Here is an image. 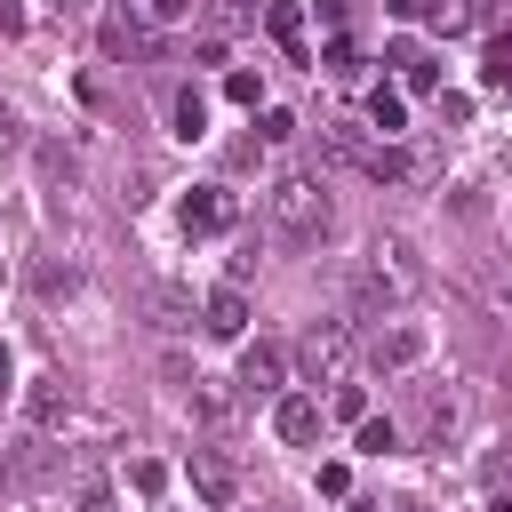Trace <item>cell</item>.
<instances>
[{
  "label": "cell",
  "instance_id": "cell-1",
  "mask_svg": "<svg viewBox=\"0 0 512 512\" xmlns=\"http://www.w3.org/2000/svg\"><path fill=\"white\" fill-rule=\"evenodd\" d=\"M416 288H424V264H416V248H408V240H376V248L352 264V304H360L368 320L400 312Z\"/></svg>",
  "mask_w": 512,
  "mask_h": 512
},
{
  "label": "cell",
  "instance_id": "cell-20",
  "mask_svg": "<svg viewBox=\"0 0 512 512\" xmlns=\"http://www.w3.org/2000/svg\"><path fill=\"white\" fill-rule=\"evenodd\" d=\"M360 176H376V184H400V176H408V152H400V144H376Z\"/></svg>",
  "mask_w": 512,
  "mask_h": 512
},
{
  "label": "cell",
  "instance_id": "cell-4",
  "mask_svg": "<svg viewBox=\"0 0 512 512\" xmlns=\"http://www.w3.org/2000/svg\"><path fill=\"white\" fill-rule=\"evenodd\" d=\"M280 384H288V344L256 336V344L240 352V392H248V400H272Z\"/></svg>",
  "mask_w": 512,
  "mask_h": 512
},
{
  "label": "cell",
  "instance_id": "cell-5",
  "mask_svg": "<svg viewBox=\"0 0 512 512\" xmlns=\"http://www.w3.org/2000/svg\"><path fill=\"white\" fill-rule=\"evenodd\" d=\"M416 360H424V328L400 320V328H376V336H368V368H376V376H400V368H416Z\"/></svg>",
  "mask_w": 512,
  "mask_h": 512
},
{
  "label": "cell",
  "instance_id": "cell-23",
  "mask_svg": "<svg viewBox=\"0 0 512 512\" xmlns=\"http://www.w3.org/2000/svg\"><path fill=\"white\" fill-rule=\"evenodd\" d=\"M224 96H232V104H248V112H256V104H264V80H256V72H224Z\"/></svg>",
  "mask_w": 512,
  "mask_h": 512
},
{
  "label": "cell",
  "instance_id": "cell-36",
  "mask_svg": "<svg viewBox=\"0 0 512 512\" xmlns=\"http://www.w3.org/2000/svg\"><path fill=\"white\" fill-rule=\"evenodd\" d=\"M256 512H264V504H256Z\"/></svg>",
  "mask_w": 512,
  "mask_h": 512
},
{
  "label": "cell",
  "instance_id": "cell-30",
  "mask_svg": "<svg viewBox=\"0 0 512 512\" xmlns=\"http://www.w3.org/2000/svg\"><path fill=\"white\" fill-rule=\"evenodd\" d=\"M0 32H24V8L16 0H0Z\"/></svg>",
  "mask_w": 512,
  "mask_h": 512
},
{
  "label": "cell",
  "instance_id": "cell-14",
  "mask_svg": "<svg viewBox=\"0 0 512 512\" xmlns=\"http://www.w3.org/2000/svg\"><path fill=\"white\" fill-rule=\"evenodd\" d=\"M168 120H176V136H184V144H200V136H208V96H200V88H176Z\"/></svg>",
  "mask_w": 512,
  "mask_h": 512
},
{
  "label": "cell",
  "instance_id": "cell-19",
  "mask_svg": "<svg viewBox=\"0 0 512 512\" xmlns=\"http://www.w3.org/2000/svg\"><path fill=\"white\" fill-rule=\"evenodd\" d=\"M424 24L432 32H472V0H424Z\"/></svg>",
  "mask_w": 512,
  "mask_h": 512
},
{
  "label": "cell",
  "instance_id": "cell-12",
  "mask_svg": "<svg viewBox=\"0 0 512 512\" xmlns=\"http://www.w3.org/2000/svg\"><path fill=\"white\" fill-rule=\"evenodd\" d=\"M24 416H32V432H56V424L72 416V384H64V376H40V384L24 392Z\"/></svg>",
  "mask_w": 512,
  "mask_h": 512
},
{
  "label": "cell",
  "instance_id": "cell-3",
  "mask_svg": "<svg viewBox=\"0 0 512 512\" xmlns=\"http://www.w3.org/2000/svg\"><path fill=\"white\" fill-rule=\"evenodd\" d=\"M344 360H352V320H312L296 344V368L312 384H344Z\"/></svg>",
  "mask_w": 512,
  "mask_h": 512
},
{
  "label": "cell",
  "instance_id": "cell-21",
  "mask_svg": "<svg viewBox=\"0 0 512 512\" xmlns=\"http://www.w3.org/2000/svg\"><path fill=\"white\" fill-rule=\"evenodd\" d=\"M320 72H336V80H352V72H360V48H352V40L336 32V40L320 48Z\"/></svg>",
  "mask_w": 512,
  "mask_h": 512
},
{
  "label": "cell",
  "instance_id": "cell-29",
  "mask_svg": "<svg viewBox=\"0 0 512 512\" xmlns=\"http://www.w3.org/2000/svg\"><path fill=\"white\" fill-rule=\"evenodd\" d=\"M80 512H112V488H80Z\"/></svg>",
  "mask_w": 512,
  "mask_h": 512
},
{
  "label": "cell",
  "instance_id": "cell-13",
  "mask_svg": "<svg viewBox=\"0 0 512 512\" xmlns=\"http://www.w3.org/2000/svg\"><path fill=\"white\" fill-rule=\"evenodd\" d=\"M448 424H456V400L440 384H416V440H448Z\"/></svg>",
  "mask_w": 512,
  "mask_h": 512
},
{
  "label": "cell",
  "instance_id": "cell-22",
  "mask_svg": "<svg viewBox=\"0 0 512 512\" xmlns=\"http://www.w3.org/2000/svg\"><path fill=\"white\" fill-rule=\"evenodd\" d=\"M480 72H488V88H512V32H504V40H488Z\"/></svg>",
  "mask_w": 512,
  "mask_h": 512
},
{
  "label": "cell",
  "instance_id": "cell-24",
  "mask_svg": "<svg viewBox=\"0 0 512 512\" xmlns=\"http://www.w3.org/2000/svg\"><path fill=\"white\" fill-rule=\"evenodd\" d=\"M152 312H160V328H192V304H184L176 288H160V296H152Z\"/></svg>",
  "mask_w": 512,
  "mask_h": 512
},
{
  "label": "cell",
  "instance_id": "cell-7",
  "mask_svg": "<svg viewBox=\"0 0 512 512\" xmlns=\"http://www.w3.org/2000/svg\"><path fill=\"white\" fill-rule=\"evenodd\" d=\"M320 416H328V408H320L312 392H280V408H272V432H280L288 448H312V440H320Z\"/></svg>",
  "mask_w": 512,
  "mask_h": 512
},
{
  "label": "cell",
  "instance_id": "cell-11",
  "mask_svg": "<svg viewBox=\"0 0 512 512\" xmlns=\"http://www.w3.org/2000/svg\"><path fill=\"white\" fill-rule=\"evenodd\" d=\"M192 496H200V504H232V496H240V472H232V456H216V448H192Z\"/></svg>",
  "mask_w": 512,
  "mask_h": 512
},
{
  "label": "cell",
  "instance_id": "cell-15",
  "mask_svg": "<svg viewBox=\"0 0 512 512\" xmlns=\"http://www.w3.org/2000/svg\"><path fill=\"white\" fill-rule=\"evenodd\" d=\"M320 136H328V152H336V160H352V168H368V152H376V144H368V128H360V120H328V128H320Z\"/></svg>",
  "mask_w": 512,
  "mask_h": 512
},
{
  "label": "cell",
  "instance_id": "cell-34",
  "mask_svg": "<svg viewBox=\"0 0 512 512\" xmlns=\"http://www.w3.org/2000/svg\"><path fill=\"white\" fill-rule=\"evenodd\" d=\"M392 512H432V504H392Z\"/></svg>",
  "mask_w": 512,
  "mask_h": 512
},
{
  "label": "cell",
  "instance_id": "cell-25",
  "mask_svg": "<svg viewBox=\"0 0 512 512\" xmlns=\"http://www.w3.org/2000/svg\"><path fill=\"white\" fill-rule=\"evenodd\" d=\"M328 416H344V424H360V416H368V392H360V384H336V400H328Z\"/></svg>",
  "mask_w": 512,
  "mask_h": 512
},
{
  "label": "cell",
  "instance_id": "cell-26",
  "mask_svg": "<svg viewBox=\"0 0 512 512\" xmlns=\"http://www.w3.org/2000/svg\"><path fill=\"white\" fill-rule=\"evenodd\" d=\"M256 136H264V144H288V136H296V120H288V112H264V120H256Z\"/></svg>",
  "mask_w": 512,
  "mask_h": 512
},
{
  "label": "cell",
  "instance_id": "cell-31",
  "mask_svg": "<svg viewBox=\"0 0 512 512\" xmlns=\"http://www.w3.org/2000/svg\"><path fill=\"white\" fill-rule=\"evenodd\" d=\"M24 136H16V112H0V152H16Z\"/></svg>",
  "mask_w": 512,
  "mask_h": 512
},
{
  "label": "cell",
  "instance_id": "cell-27",
  "mask_svg": "<svg viewBox=\"0 0 512 512\" xmlns=\"http://www.w3.org/2000/svg\"><path fill=\"white\" fill-rule=\"evenodd\" d=\"M440 120L456 128V120H472V96H456V88H440Z\"/></svg>",
  "mask_w": 512,
  "mask_h": 512
},
{
  "label": "cell",
  "instance_id": "cell-6",
  "mask_svg": "<svg viewBox=\"0 0 512 512\" xmlns=\"http://www.w3.org/2000/svg\"><path fill=\"white\" fill-rule=\"evenodd\" d=\"M176 224L184 232H232V192L224 184H192L184 208H176Z\"/></svg>",
  "mask_w": 512,
  "mask_h": 512
},
{
  "label": "cell",
  "instance_id": "cell-33",
  "mask_svg": "<svg viewBox=\"0 0 512 512\" xmlns=\"http://www.w3.org/2000/svg\"><path fill=\"white\" fill-rule=\"evenodd\" d=\"M384 8H392V16H424V0H384Z\"/></svg>",
  "mask_w": 512,
  "mask_h": 512
},
{
  "label": "cell",
  "instance_id": "cell-16",
  "mask_svg": "<svg viewBox=\"0 0 512 512\" xmlns=\"http://www.w3.org/2000/svg\"><path fill=\"white\" fill-rule=\"evenodd\" d=\"M368 128H376L384 144L408 128V104H400V88H376V96H368Z\"/></svg>",
  "mask_w": 512,
  "mask_h": 512
},
{
  "label": "cell",
  "instance_id": "cell-8",
  "mask_svg": "<svg viewBox=\"0 0 512 512\" xmlns=\"http://www.w3.org/2000/svg\"><path fill=\"white\" fill-rule=\"evenodd\" d=\"M264 32H272V48H280L288 64H312V32H304V8H296V0H272V8H264Z\"/></svg>",
  "mask_w": 512,
  "mask_h": 512
},
{
  "label": "cell",
  "instance_id": "cell-35",
  "mask_svg": "<svg viewBox=\"0 0 512 512\" xmlns=\"http://www.w3.org/2000/svg\"><path fill=\"white\" fill-rule=\"evenodd\" d=\"M56 8H88V0H56Z\"/></svg>",
  "mask_w": 512,
  "mask_h": 512
},
{
  "label": "cell",
  "instance_id": "cell-2",
  "mask_svg": "<svg viewBox=\"0 0 512 512\" xmlns=\"http://www.w3.org/2000/svg\"><path fill=\"white\" fill-rule=\"evenodd\" d=\"M264 224H272V240L280 248H312L320 232H328V192H320V176H272V192H264Z\"/></svg>",
  "mask_w": 512,
  "mask_h": 512
},
{
  "label": "cell",
  "instance_id": "cell-28",
  "mask_svg": "<svg viewBox=\"0 0 512 512\" xmlns=\"http://www.w3.org/2000/svg\"><path fill=\"white\" fill-rule=\"evenodd\" d=\"M216 24H224V32H240V24H248V0H216Z\"/></svg>",
  "mask_w": 512,
  "mask_h": 512
},
{
  "label": "cell",
  "instance_id": "cell-18",
  "mask_svg": "<svg viewBox=\"0 0 512 512\" xmlns=\"http://www.w3.org/2000/svg\"><path fill=\"white\" fill-rule=\"evenodd\" d=\"M400 448V424L392 416H360V456H392Z\"/></svg>",
  "mask_w": 512,
  "mask_h": 512
},
{
  "label": "cell",
  "instance_id": "cell-32",
  "mask_svg": "<svg viewBox=\"0 0 512 512\" xmlns=\"http://www.w3.org/2000/svg\"><path fill=\"white\" fill-rule=\"evenodd\" d=\"M8 384H16V352L0 344V392H8Z\"/></svg>",
  "mask_w": 512,
  "mask_h": 512
},
{
  "label": "cell",
  "instance_id": "cell-10",
  "mask_svg": "<svg viewBox=\"0 0 512 512\" xmlns=\"http://www.w3.org/2000/svg\"><path fill=\"white\" fill-rule=\"evenodd\" d=\"M200 328H208V336H224V344H240V328H248V296H240V280L208 288V304H200Z\"/></svg>",
  "mask_w": 512,
  "mask_h": 512
},
{
  "label": "cell",
  "instance_id": "cell-17",
  "mask_svg": "<svg viewBox=\"0 0 512 512\" xmlns=\"http://www.w3.org/2000/svg\"><path fill=\"white\" fill-rule=\"evenodd\" d=\"M128 8H136V24H144V32H168V24H184V16H192V0H128Z\"/></svg>",
  "mask_w": 512,
  "mask_h": 512
},
{
  "label": "cell",
  "instance_id": "cell-9",
  "mask_svg": "<svg viewBox=\"0 0 512 512\" xmlns=\"http://www.w3.org/2000/svg\"><path fill=\"white\" fill-rule=\"evenodd\" d=\"M384 64H392V72H400V88H416V96H432V88H440V56H432L424 40H392V48H384Z\"/></svg>",
  "mask_w": 512,
  "mask_h": 512
}]
</instances>
